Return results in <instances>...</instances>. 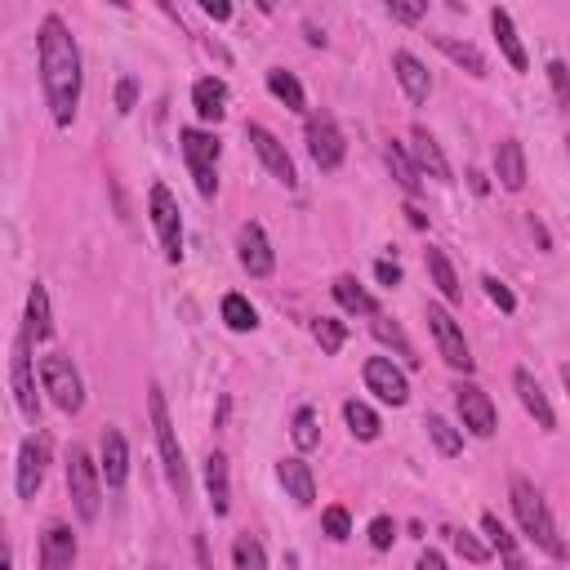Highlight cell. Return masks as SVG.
<instances>
[{
	"mask_svg": "<svg viewBox=\"0 0 570 570\" xmlns=\"http://www.w3.org/2000/svg\"><path fill=\"white\" fill-rule=\"evenodd\" d=\"M36 54H41V90H45V107L54 116L58 129H67L77 121L81 107V86H86V71H81V45L71 36V27L58 14L41 19L36 32Z\"/></svg>",
	"mask_w": 570,
	"mask_h": 570,
	"instance_id": "6da1fadb",
	"label": "cell"
},
{
	"mask_svg": "<svg viewBox=\"0 0 570 570\" xmlns=\"http://www.w3.org/2000/svg\"><path fill=\"white\" fill-rule=\"evenodd\" d=\"M509 494H513V513H517V526L526 531V539H531L539 552H548L552 561H561V557H566V539L557 535V522H552V513H548V504H544V494L535 490V481L513 477Z\"/></svg>",
	"mask_w": 570,
	"mask_h": 570,
	"instance_id": "7a4b0ae2",
	"label": "cell"
},
{
	"mask_svg": "<svg viewBox=\"0 0 570 570\" xmlns=\"http://www.w3.org/2000/svg\"><path fill=\"white\" fill-rule=\"evenodd\" d=\"M148 414H152L157 451H161V464H166V481H170V490L179 494V504H187V499H192V477H187V464H183V446H179V433H174L166 392H161L157 384L148 388Z\"/></svg>",
	"mask_w": 570,
	"mask_h": 570,
	"instance_id": "3957f363",
	"label": "cell"
},
{
	"mask_svg": "<svg viewBox=\"0 0 570 570\" xmlns=\"http://www.w3.org/2000/svg\"><path fill=\"white\" fill-rule=\"evenodd\" d=\"M67 494H71V509H77V517L86 526L99 522V509H103V468L90 459L86 446H71L67 451Z\"/></svg>",
	"mask_w": 570,
	"mask_h": 570,
	"instance_id": "277c9868",
	"label": "cell"
},
{
	"mask_svg": "<svg viewBox=\"0 0 570 570\" xmlns=\"http://www.w3.org/2000/svg\"><path fill=\"white\" fill-rule=\"evenodd\" d=\"M179 142H183V161L196 179V192L209 201V196H219V152H224V142L219 134H209V129H179Z\"/></svg>",
	"mask_w": 570,
	"mask_h": 570,
	"instance_id": "5b68a950",
	"label": "cell"
},
{
	"mask_svg": "<svg viewBox=\"0 0 570 570\" xmlns=\"http://www.w3.org/2000/svg\"><path fill=\"white\" fill-rule=\"evenodd\" d=\"M41 388L49 392V401H54L62 414H77V410L86 406V384H81V371L71 366V356H62V352L41 356Z\"/></svg>",
	"mask_w": 570,
	"mask_h": 570,
	"instance_id": "8992f818",
	"label": "cell"
},
{
	"mask_svg": "<svg viewBox=\"0 0 570 570\" xmlns=\"http://www.w3.org/2000/svg\"><path fill=\"white\" fill-rule=\"evenodd\" d=\"M32 334H27V326L14 334V352H10V388H14V406H19V414L32 423V428H41V397H36V371H32Z\"/></svg>",
	"mask_w": 570,
	"mask_h": 570,
	"instance_id": "52a82bcc",
	"label": "cell"
},
{
	"mask_svg": "<svg viewBox=\"0 0 570 570\" xmlns=\"http://www.w3.org/2000/svg\"><path fill=\"white\" fill-rule=\"evenodd\" d=\"M148 214H152V228H157V237H161L166 259L179 263V259H183V214H179V201H174V192H170L166 183H152V192H148Z\"/></svg>",
	"mask_w": 570,
	"mask_h": 570,
	"instance_id": "ba28073f",
	"label": "cell"
},
{
	"mask_svg": "<svg viewBox=\"0 0 570 570\" xmlns=\"http://www.w3.org/2000/svg\"><path fill=\"white\" fill-rule=\"evenodd\" d=\"M428 330H433V339H437V352H442V362L451 366V371H459V375H472V352H468V339H464V330H459V321L442 308V304H428Z\"/></svg>",
	"mask_w": 570,
	"mask_h": 570,
	"instance_id": "9c48e42d",
	"label": "cell"
},
{
	"mask_svg": "<svg viewBox=\"0 0 570 570\" xmlns=\"http://www.w3.org/2000/svg\"><path fill=\"white\" fill-rule=\"evenodd\" d=\"M304 138H308V157L317 161V170L334 174V170L343 166V157H347V138H343V129H339V121H334L330 112L308 116Z\"/></svg>",
	"mask_w": 570,
	"mask_h": 570,
	"instance_id": "30bf717a",
	"label": "cell"
},
{
	"mask_svg": "<svg viewBox=\"0 0 570 570\" xmlns=\"http://www.w3.org/2000/svg\"><path fill=\"white\" fill-rule=\"evenodd\" d=\"M246 138L254 142V152H259V161L267 166V174L281 183V187H295L299 183V170H295V161H290V152H285V142L267 129V125H246Z\"/></svg>",
	"mask_w": 570,
	"mask_h": 570,
	"instance_id": "8fae6325",
	"label": "cell"
},
{
	"mask_svg": "<svg viewBox=\"0 0 570 570\" xmlns=\"http://www.w3.org/2000/svg\"><path fill=\"white\" fill-rule=\"evenodd\" d=\"M45 468H49V437L36 433L19 446V468H14V486L19 499H36V490L45 486Z\"/></svg>",
	"mask_w": 570,
	"mask_h": 570,
	"instance_id": "7c38bea8",
	"label": "cell"
},
{
	"mask_svg": "<svg viewBox=\"0 0 570 570\" xmlns=\"http://www.w3.org/2000/svg\"><path fill=\"white\" fill-rule=\"evenodd\" d=\"M455 406H459V419L472 437H494V428H499V414H494V401L477 388V384H459L455 388Z\"/></svg>",
	"mask_w": 570,
	"mask_h": 570,
	"instance_id": "4fadbf2b",
	"label": "cell"
},
{
	"mask_svg": "<svg viewBox=\"0 0 570 570\" xmlns=\"http://www.w3.org/2000/svg\"><path fill=\"white\" fill-rule=\"evenodd\" d=\"M362 375H366V388L379 401H388V406H406L410 401V379H406L401 366H392V356H371Z\"/></svg>",
	"mask_w": 570,
	"mask_h": 570,
	"instance_id": "5bb4252c",
	"label": "cell"
},
{
	"mask_svg": "<svg viewBox=\"0 0 570 570\" xmlns=\"http://www.w3.org/2000/svg\"><path fill=\"white\" fill-rule=\"evenodd\" d=\"M237 259H241V267H246L250 276H259V281L276 272L272 241H267V232H263L259 224H241V232H237Z\"/></svg>",
	"mask_w": 570,
	"mask_h": 570,
	"instance_id": "9a60e30c",
	"label": "cell"
},
{
	"mask_svg": "<svg viewBox=\"0 0 570 570\" xmlns=\"http://www.w3.org/2000/svg\"><path fill=\"white\" fill-rule=\"evenodd\" d=\"M410 161L419 166V174L437 179V183H451V179H455V170H451V161H446V152H442V142L428 134L423 125L410 129Z\"/></svg>",
	"mask_w": 570,
	"mask_h": 570,
	"instance_id": "2e32d148",
	"label": "cell"
},
{
	"mask_svg": "<svg viewBox=\"0 0 570 570\" xmlns=\"http://www.w3.org/2000/svg\"><path fill=\"white\" fill-rule=\"evenodd\" d=\"M77 535H71L67 522H49L41 531V570H71L77 566Z\"/></svg>",
	"mask_w": 570,
	"mask_h": 570,
	"instance_id": "e0dca14e",
	"label": "cell"
},
{
	"mask_svg": "<svg viewBox=\"0 0 570 570\" xmlns=\"http://www.w3.org/2000/svg\"><path fill=\"white\" fill-rule=\"evenodd\" d=\"M494 179L504 192H522L526 187V148L517 138H499L494 142Z\"/></svg>",
	"mask_w": 570,
	"mask_h": 570,
	"instance_id": "ac0fdd59",
	"label": "cell"
},
{
	"mask_svg": "<svg viewBox=\"0 0 570 570\" xmlns=\"http://www.w3.org/2000/svg\"><path fill=\"white\" fill-rule=\"evenodd\" d=\"M205 494H209L214 517H228V509H232V472H228V455L224 451L205 455Z\"/></svg>",
	"mask_w": 570,
	"mask_h": 570,
	"instance_id": "d6986e66",
	"label": "cell"
},
{
	"mask_svg": "<svg viewBox=\"0 0 570 570\" xmlns=\"http://www.w3.org/2000/svg\"><path fill=\"white\" fill-rule=\"evenodd\" d=\"M99 468H103L107 490H121L129 481V442H125L121 428H107V433H103V459H99Z\"/></svg>",
	"mask_w": 570,
	"mask_h": 570,
	"instance_id": "ffe728a7",
	"label": "cell"
},
{
	"mask_svg": "<svg viewBox=\"0 0 570 570\" xmlns=\"http://www.w3.org/2000/svg\"><path fill=\"white\" fill-rule=\"evenodd\" d=\"M513 388H517V397H522L526 414H531V419L544 428V433H552V428H557V414H552V406H548V397H544L539 379H535L526 366H517V371H513Z\"/></svg>",
	"mask_w": 570,
	"mask_h": 570,
	"instance_id": "44dd1931",
	"label": "cell"
},
{
	"mask_svg": "<svg viewBox=\"0 0 570 570\" xmlns=\"http://www.w3.org/2000/svg\"><path fill=\"white\" fill-rule=\"evenodd\" d=\"M392 71H397V81H401V90H406L410 103H428V94H433V77H428V67L410 49L392 54Z\"/></svg>",
	"mask_w": 570,
	"mask_h": 570,
	"instance_id": "7402d4cb",
	"label": "cell"
},
{
	"mask_svg": "<svg viewBox=\"0 0 570 570\" xmlns=\"http://www.w3.org/2000/svg\"><path fill=\"white\" fill-rule=\"evenodd\" d=\"M276 481L285 486V494H290L299 509H308L312 499H317V477H312V468H308L299 455H295V459H281V464H276Z\"/></svg>",
	"mask_w": 570,
	"mask_h": 570,
	"instance_id": "603a6c76",
	"label": "cell"
},
{
	"mask_svg": "<svg viewBox=\"0 0 570 570\" xmlns=\"http://www.w3.org/2000/svg\"><path fill=\"white\" fill-rule=\"evenodd\" d=\"M330 295H334V304H339L343 312H352V317H379V299H375L356 276H334Z\"/></svg>",
	"mask_w": 570,
	"mask_h": 570,
	"instance_id": "cb8c5ba5",
	"label": "cell"
},
{
	"mask_svg": "<svg viewBox=\"0 0 570 570\" xmlns=\"http://www.w3.org/2000/svg\"><path fill=\"white\" fill-rule=\"evenodd\" d=\"M192 107H196L201 121L219 125V121L228 116V86H224L219 77H201V81L192 86Z\"/></svg>",
	"mask_w": 570,
	"mask_h": 570,
	"instance_id": "d4e9b609",
	"label": "cell"
},
{
	"mask_svg": "<svg viewBox=\"0 0 570 570\" xmlns=\"http://www.w3.org/2000/svg\"><path fill=\"white\" fill-rule=\"evenodd\" d=\"M490 32H494V41H499V49H504V58L517 67V71H526L531 67V58H526V49H522V36H517V27H513V14L509 10H490Z\"/></svg>",
	"mask_w": 570,
	"mask_h": 570,
	"instance_id": "484cf974",
	"label": "cell"
},
{
	"mask_svg": "<svg viewBox=\"0 0 570 570\" xmlns=\"http://www.w3.org/2000/svg\"><path fill=\"white\" fill-rule=\"evenodd\" d=\"M481 531L490 535V552L504 557V566H509V570H526V557H522V548H517L513 531H509L504 522H499L494 513H486V517H481Z\"/></svg>",
	"mask_w": 570,
	"mask_h": 570,
	"instance_id": "4316f807",
	"label": "cell"
},
{
	"mask_svg": "<svg viewBox=\"0 0 570 570\" xmlns=\"http://www.w3.org/2000/svg\"><path fill=\"white\" fill-rule=\"evenodd\" d=\"M428 276H433V285L442 290L446 304H459V299H464V285H459V276H455V263H451L446 250H437V246H428Z\"/></svg>",
	"mask_w": 570,
	"mask_h": 570,
	"instance_id": "83f0119b",
	"label": "cell"
},
{
	"mask_svg": "<svg viewBox=\"0 0 570 570\" xmlns=\"http://www.w3.org/2000/svg\"><path fill=\"white\" fill-rule=\"evenodd\" d=\"M27 334L36 343H45L54 334V312H49V290L41 281H32V290H27Z\"/></svg>",
	"mask_w": 570,
	"mask_h": 570,
	"instance_id": "f1b7e54d",
	"label": "cell"
},
{
	"mask_svg": "<svg viewBox=\"0 0 570 570\" xmlns=\"http://www.w3.org/2000/svg\"><path fill=\"white\" fill-rule=\"evenodd\" d=\"M267 94H272L276 103H285L290 112H308V94H304L299 77H295V71H285V67H272V71H267Z\"/></svg>",
	"mask_w": 570,
	"mask_h": 570,
	"instance_id": "f546056e",
	"label": "cell"
},
{
	"mask_svg": "<svg viewBox=\"0 0 570 570\" xmlns=\"http://www.w3.org/2000/svg\"><path fill=\"white\" fill-rule=\"evenodd\" d=\"M433 45L455 62V67H464L468 77H486V54L477 49V45H468V41H455V36H433Z\"/></svg>",
	"mask_w": 570,
	"mask_h": 570,
	"instance_id": "4dcf8cb0",
	"label": "cell"
},
{
	"mask_svg": "<svg viewBox=\"0 0 570 570\" xmlns=\"http://www.w3.org/2000/svg\"><path fill=\"white\" fill-rule=\"evenodd\" d=\"M384 161H388V170H392V179L401 183V192H406V196H419V192H423L419 166L410 161V152L401 148V142H388V148H384Z\"/></svg>",
	"mask_w": 570,
	"mask_h": 570,
	"instance_id": "1f68e13d",
	"label": "cell"
},
{
	"mask_svg": "<svg viewBox=\"0 0 570 570\" xmlns=\"http://www.w3.org/2000/svg\"><path fill=\"white\" fill-rule=\"evenodd\" d=\"M343 423H347V433H352L356 442H375V437H379V414H375L366 401H356V397L343 401Z\"/></svg>",
	"mask_w": 570,
	"mask_h": 570,
	"instance_id": "d6a6232c",
	"label": "cell"
},
{
	"mask_svg": "<svg viewBox=\"0 0 570 570\" xmlns=\"http://www.w3.org/2000/svg\"><path fill=\"white\" fill-rule=\"evenodd\" d=\"M423 428H428V437H433V446L446 455V459H455V455H464V433L451 423V419H442V414H428L423 419Z\"/></svg>",
	"mask_w": 570,
	"mask_h": 570,
	"instance_id": "836d02e7",
	"label": "cell"
},
{
	"mask_svg": "<svg viewBox=\"0 0 570 570\" xmlns=\"http://www.w3.org/2000/svg\"><path fill=\"white\" fill-rule=\"evenodd\" d=\"M232 561H237V570H267V552H263L259 535L241 531V535L232 539Z\"/></svg>",
	"mask_w": 570,
	"mask_h": 570,
	"instance_id": "e575fe53",
	"label": "cell"
},
{
	"mask_svg": "<svg viewBox=\"0 0 570 570\" xmlns=\"http://www.w3.org/2000/svg\"><path fill=\"white\" fill-rule=\"evenodd\" d=\"M375 339L379 343H388V347H397V356H406V366H419V356H414V343L406 339V330L397 326V321H388V317H375Z\"/></svg>",
	"mask_w": 570,
	"mask_h": 570,
	"instance_id": "d590c367",
	"label": "cell"
},
{
	"mask_svg": "<svg viewBox=\"0 0 570 570\" xmlns=\"http://www.w3.org/2000/svg\"><path fill=\"white\" fill-rule=\"evenodd\" d=\"M224 321H228V330L246 334V330L259 326V312H254V304L246 295H224Z\"/></svg>",
	"mask_w": 570,
	"mask_h": 570,
	"instance_id": "8d00e7d4",
	"label": "cell"
},
{
	"mask_svg": "<svg viewBox=\"0 0 570 570\" xmlns=\"http://www.w3.org/2000/svg\"><path fill=\"white\" fill-rule=\"evenodd\" d=\"M290 437H295L299 451H317L321 433H317V410H312V406H299V410H295V419H290Z\"/></svg>",
	"mask_w": 570,
	"mask_h": 570,
	"instance_id": "74e56055",
	"label": "cell"
},
{
	"mask_svg": "<svg viewBox=\"0 0 570 570\" xmlns=\"http://www.w3.org/2000/svg\"><path fill=\"white\" fill-rule=\"evenodd\" d=\"M312 339L321 343V352H326V356H334V352L347 343V326H343V321H334V317H317V321H312Z\"/></svg>",
	"mask_w": 570,
	"mask_h": 570,
	"instance_id": "f35d334b",
	"label": "cell"
},
{
	"mask_svg": "<svg viewBox=\"0 0 570 570\" xmlns=\"http://www.w3.org/2000/svg\"><path fill=\"white\" fill-rule=\"evenodd\" d=\"M451 535V548L464 557V561H472V566H486L490 561V548L477 539V535H468V531H446Z\"/></svg>",
	"mask_w": 570,
	"mask_h": 570,
	"instance_id": "ab89813d",
	"label": "cell"
},
{
	"mask_svg": "<svg viewBox=\"0 0 570 570\" xmlns=\"http://www.w3.org/2000/svg\"><path fill=\"white\" fill-rule=\"evenodd\" d=\"M548 86H552L557 107H561V112H570V67H566L561 58H552V62H548Z\"/></svg>",
	"mask_w": 570,
	"mask_h": 570,
	"instance_id": "60d3db41",
	"label": "cell"
},
{
	"mask_svg": "<svg viewBox=\"0 0 570 570\" xmlns=\"http://www.w3.org/2000/svg\"><path fill=\"white\" fill-rule=\"evenodd\" d=\"M481 285H486V299H490L499 312H517V295H513V290H509V285L499 281V276H490V272H486V276H481Z\"/></svg>",
	"mask_w": 570,
	"mask_h": 570,
	"instance_id": "b9f144b4",
	"label": "cell"
},
{
	"mask_svg": "<svg viewBox=\"0 0 570 570\" xmlns=\"http://www.w3.org/2000/svg\"><path fill=\"white\" fill-rule=\"evenodd\" d=\"M321 526H326V535H330L334 544H343V539L352 535V517H347V509H339V504H330V509L321 513Z\"/></svg>",
	"mask_w": 570,
	"mask_h": 570,
	"instance_id": "7bdbcfd3",
	"label": "cell"
},
{
	"mask_svg": "<svg viewBox=\"0 0 570 570\" xmlns=\"http://www.w3.org/2000/svg\"><path fill=\"white\" fill-rule=\"evenodd\" d=\"M388 14H392L397 23H406V27H414V23H423V14H428V0H388Z\"/></svg>",
	"mask_w": 570,
	"mask_h": 570,
	"instance_id": "ee69618b",
	"label": "cell"
},
{
	"mask_svg": "<svg viewBox=\"0 0 570 570\" xmlns=\"http://www.w3.org/2000/svg\"><path fill=\"white\" fill-rule=\"evenodd\" d=\"M392 539H397L392 517H375V522H371V548H375V552H388V548H392Z\"/></svg>",
	"mask_w": 570,
	"mask_h": 570,
	"instance_id": "f6af8a7d",
	"label": "cell"
},
{
	"mask_svg": "<svg viewBox=\"0 0 570 570\" xmlns=\"http://www.w3.org/2000/svg\"><path fill=\"white\" fill-rule=\"evenodd\" d=\"M134 99H138V81H134V77H121V86H116V112H121V116L134 112Z\"/></svg>",
	"mask_w": 570,
	"mask_h": 570,
	"instance_id": "bcb514c9",
	"label": "cell"
},
{
	"mask_svg": "<svg viewBox=\"0 0 570 570\" xmlns=\"http://www.w3.org/2000/svg\"><path fill=\"white\" fill-rule=\"evenodd\" d=\"M375 281L388 285V290H397V285H401V267L388 263V259H379V263H375Z\"/></svg>",
	"mask_w": 570,
	"mask_h": 570,
	"instance_id": "7dc6e473",
	"label": "cell"
},
{
	"mask_svg": "<svg viewBox=\"0 0 570 570\" xmlns=\"http://www.w3.org/2000/svg\"><path fill=\"white\" fill-rule=\"evenodd\" d=\"M201 10H205L214 23H228V19H232V5H224V0H205Z\"/></svg>",
	"mask_w": 570,
	"mask_h": 570,
	"instance_id": "c3c4849f",
	"label": "cell"
},
{
	"mask_svg": "<svg viewBox=\"0 0 570 570\" xmlns=\"http://www.w3.org/2000/svg\"><path fill=\"white\" fill-rule=\"evenodd\" d=\"M414 570H446V557H442V552H433V548H428V552H419Z\"/></svg>",
	"mask_w": 570,
	"mask_h": 570,
	"instance_id": "681fc988",
	"label": "cell"
},
{
	"mask_svg": "<svg viewBox=\"0 0 570 570\" xmlns=\"http://www.w3.org/2000/svg\"><path fill=\"white\" fill-rule=\"evenodd\" d=\"M468 187H472L477 196H486V192H490V179H486L481 170H468Z\"/></svg>",
	"mask_w": 570,
	"mask_h": 570,
	"instance_id": "f907efd6",
	"label": "cell"
},
{
	"mask_svg": "<svg viewBox=\"0 0 570 570\" xmlns=\"http://www.w3.org/2000/svg\"><path fill=\"white\" fill-rule=\"evenodd\" d=\"M531 237L539 241V250H552V241H548V232H544V224H539V219H531Z\"/></svg>",
	"mask_w": 570,
	"mask_h": 570,
	"instance_id": "816d5d0a",
	"label": "cell"
},
{
	"mask_svg": "<svg viewBox=\"0 0 570 570\" xmlns=\"http://www.w3.org/2000/svg\"><path fill=\"white\" fill-rule=\"evenodd\" d=\"M406 214H410V228H428V214L419 205H406Z\"/></svg>",
	"mask_w": 570,
	"mask_h": 570,
	"instance_id": "f5cc1de1",
	"label": "cell"
},
{
	"mask_svg": "<svg viewBox=\"0 0 570 570\" xmlns=\"http://www.w3.org/2000/svg\"><path fill=\"white\" fill-rule=\"evenodd\" d=\"M304 32H308V45H326V32H317V27H312V23H308V27H304Z\"/></svg>",
	"mask_w": 570,
	"mask_h": 570,
	"instance_id": "db71d44e",
	"label": "cell"
},
{
	"mask_svg": "<svg viewBox=\"0 0 570 570\" xmlns=\"http://www.w3.org/2000/svg\"><path fill=\"white\" fill-rule=\"evenodd\" d=\"M561 384H566V392H570V362L561 366Z\"/></svg>",
	"mask_w": 570,
	"mask_h": 570,
	"instance_id": "11a10c76",
	"label": "cell"
},
{
	"mask_svg": "<svg viewBox=\"0 0 570 570\" xmlns=\"http://www.w3.org/2000/svg\"><path fill=\"white\" fill-rule=\"evenodd\" d=\"M566 152H570V138H566Z\"/></svg>",
	"mask_w": 570,
	"mask_h": 570,
	"instance_id": "9f6ffc18",
	"label": "cell"
}]
</instances>
